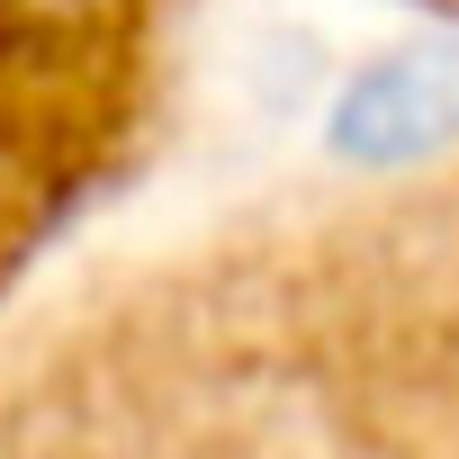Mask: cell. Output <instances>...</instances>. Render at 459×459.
Returning a JSON list of instances; mask_svg holds the SVG:
<instances>
[{
	"label": "cell",
	"instance_id": "1",
	"mask_svg": "<svg viewBox=\"0 0 459 459\" xmlns=\"http://www.w3.org/2000/svg\"><path fill=\"white\" fill-rule=\"evenodd\" d=\"M325 135L360 171H414V162L450 153L459 144V55L450 46H387V55H369L342 82Z\"/></svg>",
	"mask_w": 459,
	"mask_h": 459
}]
</instances>
